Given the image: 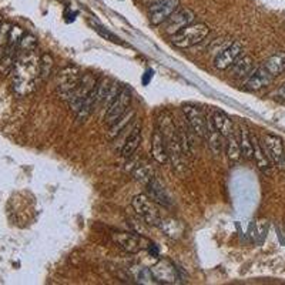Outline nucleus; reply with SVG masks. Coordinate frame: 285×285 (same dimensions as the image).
<instances>
[{
	"label": "nucleus",
	"mask_w": 285,
	"mask_h": 285,
	"mask_svg": "<svg viewBox=\"0 0 285 285\" xmlns=\"http://www.w3.org/2000/svg\"><path fill=\"white\" fill-rule=\"evenodd\" d=\"M2 25H3V19H2V16H0V27H2Z\"/></svg>",
	"instance_id": "36"
},
{
	"label": "nucleus",
	"mask_w": 285,
	"mask_h": 285,
	"mask_svg": "<svg viewBox=\"0 0 285 285\" xmlns=\"http://www.w3.org/2000/svg\"><path fill=\"white\" fill-rule=\"evenodd\" d=\"M180 6L179 0H159L151 5L148 10V19L152 26H159L164 23Z\"/></svg>",
	"instance_id": "9"
},
{
	"label": "nucleus",
	"mask_w": 285,
	"mask_h": 285,
	"mask_svg": "<svg viewBox=\"0 0 285 285\" xmlns=\"http://www.w3.org/2000/svg\"><path fill=\"white\" fill-rule=\"evenodd\" d=\"M159 228L166 234L167 237L172 239L180 238L184 234V224L176 218H161L159 224Z\"/></svg>",
	"instance_id": "23"
},
{
	"label": "nucleus",
	"mask_w": 285,
	"mask_h": 285,
	"mask_svg": "<svg viewBox=\"0 0 285 285\" xmlns=\"http://www.w3.org/2000/svg\"><path fill=\"white\" fill-rule=\"evenodd\" d=\"M147 190H148V197L157 203L160 207H164V208H170L172 206L171 197L168 195V192L164 188V186L159 181V179H151L147 183Z\"/></svg>",
	"instance_id": "16"
},
{
	"label": "nucleus",
	"mask_w": 285,
	"mask_h": 285,
	"mask_svg": "<svg viewBox=\"0 0 285 285\" xmlns=\"http://www.w3.org/2000/svg\"><path fill=\"white\" fill-rule=\"evenodd\" d=\"M152 76H154V70H151V69L146 70V73L143 74V77H141L143 86H148V84H150V81L152 80Z\"/></svg>",
	"instance_id": "33"
},
{
	"label": "nucleus",
	"mask_w": 285,
	"mask_h": 285,
	"mask_svg": "<svg viewBox=\"0 0 285 285\" xmlns=\"http://www.w3.org/2000/svg\"><path fill=\"white\" fill-rule=\"evenodd\" d=\"M278 96H279V97H281V99L285 100V81H284V83H282V86L279 87Z\"/></svg>",
	"instance_id": "35"
},
{
	"label": "nucleus",
	"mask_w": 285,
	"mask_h": 285,
	"mask_svg": "<svg viewBox=\"0 0 285 285\" xmlns=\"http://www.w3.org/2000/svg\"><path fill=\"white\" fill-rule=\"evenodd\" d=\"M53 57L50 54H43L40 57V80H46L53 70Z\"/></svg>",
	"instance_id": "30"
},
{
	"label": "nucleus",
	"mask_w": 285,
	"mask_h": 285,
	"mask_svg": "<svg viewBox=\"0 0 285 285\" xmlns=\"http://www.w3.org/2000/svg\"><path fill=\"white\" fill-rule=\"evenodd\" d=\"M275 79L264 66H259L255 69L246 80V89L248 90H261L264 87L270 86L272 80Z\"/></svg>",
	"instance_id": "17"
},
{
	"label": "nucleus",
	"mask_w": 285,
	"mask_h": 285,
	"mask_svg": "<svg viewBox=\"0 0 285 285\" xmlns=\"http://www.w3.org/2000/svg\"><path fill=\"white\" fill-rule=\"evenodd\" d=\"M134 179L139 180L140 183H144L147 186V183L151 179H154V174H152V168L148 164H139V166L134 167L133 170Z\"/></svg>",
	"instance_id": "29"
},
{
	"label": "nucleus",
	"mask_w": 285,
	"mask_h": 285,
	"mask_svg": "<svg viewBox=\"0 0 285 285\" xmlns=\"http://www.w3.org/2000/svg\"><path fill=\"white\" fill-rule=\"evenodd\" d=\"M238 131V143L239 148H241V157H244L247 160L252 159V141L250 130L247 128L244 123H239Z\"/></svg>",
	"instance_id": "25"
},
{
	"label": "nucleus",
	"mask_w": 285,
	"mask_h": 285,
	"mask_svg": "<svg viewBox=\"0 0 285 285\" xmlns=\"http://www.w3.org/2000/svg\"><path fill=\"white\" fill-rule=\"evenodd\" d=\"M157 127L164 139L167 151H168V160L171 161L172 167L177 171L184 170L186 168V154L183 151V147L180 143L179 127L176 126L171 113H168L167 110H163L159 114Z\"/></svg>",
	"instance_id": "2"
},
{
	"label": "nucleus",
	"mask_w": 285,
	"mask_h": 285,
	"mask_svg": "<svg viewBox=\"0 0 285 285\" xmlns=\"http://www.w3.org/2000/svg\"><path fill=\"white\" fill-rule=\"evenodd\" d=\"M134 211L137 212L140 218L143 220L146 224L151 227H159L160 221H161V214H160L159 204L154 203L148 195L146 194H139L136 195L131 201Z\"/></svg>",
	"instance_id": "5"
},
{
	"label": "nucleus",
	"mask_w": 285,
	"mask_h": 285,
	"mask_svg": "<svg viewBox=\"0 0 285 285\" xmlns=\"http://www.w3.org/2000/svg\"><path fill=\"white\" fill-rule=\"evenodd\" d=\"M134 119H136V110H134V108H128L126 113L123 114L116 123H113V124L110 126V134H108V137H110V139H117L120 136V133H121V131L128 126V123H131Z\"/></svg>",
	"instance_id": "27"
},
{
	"label": "nucleus",
	"mask_w": 285,
	"mask_h": 285,
	"mask_svg": "<svg viewBox=\"0 0 285 285\" xmlns=\"http://www.w3.org/2000/svg\"><path fill=\"white\" fill-rule=\"evenodd\" d=\"M195 19V14L191 9H180L176 10L174 13L166 20V33L170 36H174L176 33H179L180 30H183L184 27L190 26L192 21Z\"/></svg>",
	"instance_id": "13"
},
{
	"label": "nucleus",
	"mask_w": 285,
	"mask_h": 285,
	"mask_svg": "<svg viewBox=\"0 0 285 285\" xmlns=\"http://www.w3.org/2000/svg\"><path fill=\"white\" fill-rule=\"evenodd\" d=\"M226 137L224 136H221V134L212 127L211 121L208 123V130H207V134H206V140H207V144L210 147V150L212 151V154H215V156H218L221 154L223 151V148L226 147Z\"/></svg>",
	"instance_id": "24"
},
{
	"label": "nucleus",
	"mask_w": 285,
	"mask_h": 285,
	"mask_svg": "<svg viewBox=\"0 0 285 285\" xmlns=\"http://www.w3.org/2000/svg\"><path fill=\"white\" fill-rule=\"evenodd\" d=\"M10 25L9 23H5L0 27V59L3 56V52H5V47H6V41H7V36H9V32H10Z\"/></svg>",
	"instance_id": "32"
},
{
	"label": "nucleus",
	"mask_w": 285,
	"mask_h": 285,
	"mask_svg": "<svg viewBox=\"0 0 285 285\" xmlns=\"http://www.w3.org/2000/svg\"><path fill=\"white\" fill-rule=\"evenodd\" d=\"M21 37H23V32H21L20 27L14 26L10 29L9 36H7L5 52H3V56L0 59V74L6 76V74L12 73L14 61L17 59V53H19V46Z\"/></svg>",
	"instance_id": "4"
},
{
	"label": "nucleus",
	"mask_w": 285,
	"mask_h": 285,
	"mask_svg": "<svg viewBox=\"0 0 285 285\" xmlns=\"http://www.w3.org/2000/svg\"><path fill=\"white\" fill-rule=\"evenodd\" d=\"M96 83H97V80L94 79L92 74H83V79L80 81L79 87L74 90V93L70 96V99L67 100L69 106H70V108L73 110L74 113L79 112L83 101L86 100L87 96L93 90Z\"/></svg>",
	"instance_id": "12"
},
{
	"label": "nucleus",
	"mask_w": 285,
	"mask_h": 285,
	"mask_svg": "<svg viewBox=\"0 0 285 285\" xmlns=\"http://www.w3.org/2000/svg\"><path fill=\"white\" fill-rule=\"evenodd\" d=\"M183 113L186 116L187 123H188V126L191 127L192 131L197 134L199 137H201V139H206L210 120L206 119L204 113L200 110L199 107L191 106V104L183 106Z\"/></svg>",
	"instance_id": "10"
},
{
	"label": "nucleus",
	"mask_w": 285,
	"mask_h": 285,
	"mask_svg": "<svg viewBox=\"0 0 285 285\" xmlns=\"http://www.w3.org/2000/svg\"><path fill=\"white\" fill-rule=\"evenodd\" d=\"M140 143H141V124L137 123V124L131 128L130 134L127 136L126 141L123 143L121 156H123L124 159H131L134 152L137 151V148L140 147Z\"/></svg>",
	"instance_id": "18"
},
{
	"label": "nucleus",
	"mask_w": 285,
	"mask_h": 285,
	"mask_svg": "<svg viewBox=\"0 0 285 285\" xmlns=\"http://www.w3.org/2000/svg\"><path fill=\"white\" fill-rule=\"evenodd\" d=\"M112 238L121 250L128 254H137L148 246V241L139 232H113Z\"/></svg>",
	"instance_id": "8"
},
{
	"label": "nucleus",
	"mask_w": 285,
	"mask_h": 285,
	"mask_svg": "<svg viewBox=\"0 0 285 285\" xmlns=\"http://www.w3.org/2000/svg\"><path fill=\"white\" fill-rule=\"evenodd\" d=\"M131 101V92L127 87H121L120 92L113 100V103L107 107V112L104 114V121L108 126H112L117 120L126 113Z\"/></svg>",
	"instance_id": "7"
},
{
	"label": "nucleus",
	"mask_w": 285,
	"mask_h": 285,
	"mask_svg": "<svg viewBox=\"0 0 285 285\" xmlns=\"http://www.w3.org/2000/svg\"><path fill=\"white\" fill-rule=\"evenodd\" d=\"M210 33V29L204 23L190 25L180 30L179 33L171 36V43L179 49H188V47L197 46L203 40L206 39Z\"/></svg>",
	"instance_id": "3"
},
{
	"label": "nucleus",
	"mask_w": 285,
	"mask_h": 285,
	"mask_svg": "<svg viewBox=\"0 0 285 285\" xmlns=\"http://www.w3.org/2000/svg\"><path fill=\"white\" fill-rule=\"evenodd\" d=\"M210 121H211L212 127H214L221 136L228 137L230 134H232V120L230 119V116H227L224 112L214 110V113H212V117Z\"/></svg>",
	"instance_id": "21"
},
{
	"label": "nucleus",
	"mask_w": 285,
	"mask_h": 285,
	"mask_svg": "<svg viewBox=\"0 0 285 285\" xmlns=\"http://www.w3.org/2000/svg\"><path fill=\"white\" fill-rule=\"evenodd\" d=\"M254 72V60L251 56H239L231 66V73L235 79L248 77Z\"/></svg>",
	"instance_id": "22"
},
{
	"label": "nucleus",
	"mask_w": 285,
	"mask_h": 285,
	"mask_svg": "<svg viewBox=\"0 0 285 285\" xmlns=\"http://www.w3.org/2000/svg\"><path fill=\"white\" fill-rule=\"evenodd\" d=\"M251 141H252V159L257 163V167H258L261 171L264 172H270L271 171V160L267 156L266 150L262 144L259 143V140L257 136H251Z\"/></svg>",
	"instance_id": "19"
},
{
	"label": "nucleus",
	"mask_w": 285,
	"mask_h": 285,
	"mask_svg": "<svg viewBox=\"0 0 285 285\" xmlns=\"http://www.w3.org/2000/svg\"><path fill=\"white\" fill-rule=\"evenodd\" d=\"M151 156L152 159L156 160L157 163H160V164L168 161V151H167L166 143H164V139H163V136L160 133L159 127H156V130H154V133H152Z\"/></svg>",
	"instance_id": "20"
},
{
	"label": "nucleus",
	"mask_w": 285,
	"mask_h": 285,
	"mask_svg": "<svg viewBox=\"0 0 285 285\" xmlns=\"http://www.w3.org/2000/svg\"><path fill=\"white\" fill-rule=\"evenodd\" d=\"M243 53V46L238 41H232L228 46L224 47L214 60V66L218 70H227L235 63V60L238 59Z\"/></svg>",
	"instance_id": "14"
},
{
	"label": "nucleus",
	"mask_w": 285,
	"mask_h": 285,
	"mask_svg": "<svg viewBox=\"0 0 285 285\" xmlns=\"http://www.w3.org/2000/svg\"><path fill=\"white\" fill-rule=\"evenodd\" d=\"M150 270H151L154 279L159 284H177L180 281L177 268L168 259H160L159 262L156 266H152Z\"/></svg>",
	"instance_id": "11"
},
{
	"label": "nucleus",
	"mask_w": 285,
	"mask_h": 285,
	"mask_svg": "<svg viewBox=\"0 0 285 285\" xmlns=\"http://www.w3.org/2000/svg\"><path fill=\"white\" fill-rule=\"evenodd\" d=\"M40 79V57L36 50V39L32 34H23L19 53L12 70V86L19 97L33 92Z\"/></svg>",
	"instance_id": "1"
},
{
	"label": "nucleus",
	"mask_w": 285,
	"mask_h": 285,
	"mask_svg": "<svg viewBox=\"0 0 285 285\" xmlns=\"http://www.w3.org/2000/svg\"><path fill=\"white\" fill-rule=\"evenodd\" d=\"M147 250H148V254L151 255V257H159L160 255V248L156 244H152V243H148V246H147Z\"/></svg>",
	"instance_id": "34"
},
{
	"label": "nucleus",
	"mask_w": 285,
	"mask_h": 285,
	"mask_svg": "<svg viewBox=\"0 0 285 285\" xmlns=\"http://www.w3.org/2000/svg\"><path fill=\"white\" fill-rule=\"evenodd\" d=\"M262 66L266 67L267 70H268L274 77L282 74L285 72V53L284 52H278V53L272 54L271 57H268V59L264 61Z\"/></svg>",
	"instance_id": "26"
},
{
	"label": "nucleus",
	"mask_w": 285,
	"mask_h": 285,
	"mask_svg": "<svg viewBox=\"0 0 285 285\" xmlns=\"http://www.w3.org/2000/svg\"><path fill=\"white\" fill-rule=\"evenodd\" d=\"M136 279L140 284H156L157 281L154 279L150 268H144V267H139L136 271H134Z\"/></svg>",
	"instance_id": "31"
},
{
	"label": "nucleus",
	"mask_w": 285,
	"mask_h": 285,
	"mask_svg": "<svg viewBox=\"0 0 285 285\" xmlns=\"http://www.w3.org/2000/svg\"><path fill=\"white\" fill-rule=\"evenodd\" d=\"M262 147L266 150L267 156L271 160V163L279 166L284 161V144H282V140L279 139L278 136L266 134L262 137Z\"/></svg>",
	"instance_id": "15"
},
{
	"label": "nucleus",
	"mask_w": 285,
	"mask_h": 285,
	"mask_svg": "<svg viewBox=\"0 0 285 285\" xmlns=\"http://www.w3.org/2000/svg\"><path fill=\"white\" fill-rule=\"evenodd\" d=\"M226 152L230 161H238L241 157V148H239L238 139L234 136V133L226 137Z\"/></svg>",
	"instance_id": "28"
},
{
	"label": "nucleus",
	"mask_w": 285,
	"mask_h": 285,
	"mask_svg": "<svg viewBox=\"0 0 285 285\" xmlns=\"http://www.w3.org/2000/svg\"><path fill=\"white\" fill-rule=\"evenodd\" d=\"M81 79H83V74L80 73L77 67L69 66L64 70H61V73L57 77V94L60 99L64 101L70 99L74 90L79 87Z\"/></svg>",
	"instance_id": "6"
}]
</instances>
